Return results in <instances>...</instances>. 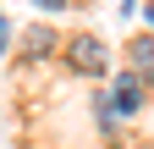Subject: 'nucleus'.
Returning <instances> with one entry per match:
<instances>
[{"label":"nucleus","instance_id":"nucleus-5","mask_svg":"<svg viewBox=\"0 0 154 149\" xmlns=\"http://www.w3.org/2000/svg\"><path fill=\"white\" fill-rule=\"evenodd\" d=\"M33 6H38V11H66L72 0H33Z\"/></svg>","mask_w":154,"mask_h":149},{"label":"nucleus","instance_id":"nucleus-3","mask_svg":"<svg viewBox=\"0 0 154 149\" xmlns=\"http://www.w3.org/2000/svg\"><path fill=\"white\" fill-rule=\"evenodd\" d=\"M127 61H132V72H138V78H154V33H138V39H132Z\"/></svg>","mask_w":154,"mask_h":149},{"label":"nucleus","instance_id":"nucleus-4","mask_svg":"<svg viewBox=\"0 0 154 149\" xmlns=\"http://www.w3.org/2000/svg\"><path fill=\"white\" fill-rule=\"evenodd\" d=\"M55 50V33L50 28H28V39H22V55H28V61H33V55H50Z\"/></svg>","mask_w":154,"mask_h":149},{"label":"nucleus","instance_id":"nucleus-6","mask_svg":"<svg viewBox=\"0 0 154 149\" xmlns=\"http://www.w3.org/2000/svg\"><path fill=\"white\" fill-rule=\"evenodd\" d=\"M6 33H11V22H6V17H0V55H6Z\"/></svg>","mask_w":154,"mask_h":149},{"label":"nucleus","instance_id":"nucleus-7","mask_svg":"<svg viewBox=\"0 0 154 149\" xmlns=\"http://www.w3.org/2000/svg\"><path fill=\"white\" fill-rule=\"evenodd\" d=\"M143 17H149V28H154V0H149V6H143Z\"/></svg>","mask_w":154,"mask_h":149},{"label":"nucleus","instance_id":"nucleus-1","mask_svg":"<svg viewBox=\"0 0 154 149\" xmlns=\"http://www.w3.org/2000/svg\"><path fill=\"white\" fill-rule=\"evenodd\" d=\"M66 66L83 72V78H105L110 72V44L94 39V33H72L66 39Z\"/></svg>","mask_w":154,"mask_h":149},{"label":"nucleus","instance_id":"nucleus-2","mask_svg":"<svg viewBox=\"0 0 154 149\" xmlns=\"http://www.w3.org/2000/svg\"><path fill=\"white\" fill-rule=\"evenodd\" d=\"M143 105V78L138 72H116L110 78V116H138Z\"/></svg>","mask_w":154,"mask_h":149}]
</instances>
